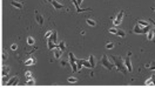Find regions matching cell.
Wrapping results in <instances>:
<instances>
[{
    "mask_svg": "<svg viewBox=\"0 0 155 88\" xmlns=\"http://www.w3.org/2000/svg\"><path fill=\"white\" fill-rule=\"evenodd\" d=\"M111 58L113 59L114 65H115L116 69L119 70V72H121V73H123V74H126V73L128 72L127 67H126V65H125V61H122L121 58H119V56H116V55H112Z\"/></svg>",
    "mask_w": 155,
    "mask_h": 88,
    "instance_id": "6da1fadb",
    "label": "cell"
},
{
    "mask_svg": "<svg viewBox=\"0 0 155 88\" xmlns=\"http://www.w3.org/2000/svg\"><path fill=\"white\" fill-rule=\"evenodd\" d=\"M101 64L103 65V67H106V69H108V70H112V69H113V67H114V65L109 61V59H108V56H107L106 54H103V55H102Z\"/></svg>",
    "mask_w": 155,
    "mask_h": 88,
    "instance_id": "7a4b0ae2",
    "label": "cell"
},
{
    "mask_svg": "<svg viewBox=\"0 0 155 88\" xmlns=\"http://www.w3.org/2000/svg\"><path fill=\"white\" fill-rule=\"evenodd\" d=\"M68 58H69V62H71V66H72L73 73L79 72V69H78V64H77L78 59L74 56V54H73V53H69V54H68Z\"/></svg>",
    "mask_w": 155,
    "mask_h": 88,
    "instance_id": "3957f363",
    "label": "cell"
},
{
    "mask_svg": "<svg viewBox=\"0 0 155 88\" xmlns=\"http://www.w3.org/2000/svg\"><path fill=\"white\" fill-rule=\"evenodd\" d=\"M77 64H78V69L79 70L82 68V66L87 67V68H93L92 65H91V62L88 60H77Z\"/></svg>",
    "mask_w": 155,
    "mask_h": 88,
    "instance_id": "277c9868",
    "label": "cell"
},
{
    "mask_svg": "<svg viewBox=\"0 0 155 88\" xmlns=\"http://www.w3.org/2000/svg\"><path fill=\"white\" fill-rule=\"evenodd\" d=\"M123 15H125V12H123V11H120V13L116 15L115 20H114V25H115V26L121 24V21H122V19H123Z\"/></svg>",
    "mask_w": 155,
    "mask_h": 88,
    "instance_id": "5b68a950",
    "label": "cell"
},
{
    "mask_svg": "<svg viewBox=\"0 0 155 88\" xmlns=\"http://www.w3.org/2000/svg\"><path fill=\"white\" fill-rule=\"evenodd\" d=\"M72 1H73V4L75 5V7H77V12H79V13H81V12H83V11H91L89 8H86V10H81V8H80V4H81L82 0H72Z\"/></svg>",
    "mask_w": 155,
    "mask_h": 88,
    "instance_id": "8992f818",
    "label": "cell"
},
{
    "mask_svg": "<svg viewBox=\"0 0 155 88\" xmlns=\"http://www.w3.org/2000/svg\"><path fill=\"white\" fill-rule=\"evenodd\" d=\"M125 65H126V67H127L128 72H132V70H133V67H132V62H131V58H129V55H127V58L125 59Z\"/></svg>",
    "mask_w": 155,
    "mask_h": 88,
    "instance_id": "52a82bcc",
    "label": "cell"
},
{
    "mask_svg": "<svg viewBox=\"0 0 155 88\" xmlns=\"http://www.w3.org/2000/svg\"><path fill=\"white\" fill-rule=\"evenodd\" d=\"M18 82H19V79H18L17 76H13V78H11V79H10V81L7 82V85H6V86H17V85H18Z\"/></svg>",
    "mask_w": 155,
    "mask_h": 88,
    "instance_id": "ba28073f",
    "label": "cell"
},
{
    "mask_svg": "<svg viewBox=\"0 0 155 88\" xmlns=\"http://www.w3.org/2000/svg\"><path fill=\"white\" fill-rule=\"evenodd\" d=\"M51 4L53 5V7H54L55 10H62V8H63V5H62V4H60V2H59V1H57V0H53Z\"/></svg>",
    "mask_w": 155,
    "mask_h": 88,
    "instance_id": "9c48e42d",
    "label": "cell"
},
{
    "mask_svg": "<svg viewBox=\"0 0 155 88\" xmlns=\"http://www.w3.org/2000/svg\"><path fill=\"white\" fill-rule=\"evenodd\" d=\"M145 83H146V86H155V75H152Z\"/></svg>",
    "mask_w": 155,
    "mask_h": 88,
    "instance_id": "30bf717a",
    "label": "cell"
},
{
    "mask_svg": "<svg viewBox=\"0 0 155 88\" xmlns=\"http://www.w3.org/2000/svg\"><path fill=\"white\" fill-rule=\"evenodd\" d=\"M35 20H37V22H38L39 25H42V24H44V17H42L39 12H35Z\"/></svg>",
    "mask_w": 155,
    "mask_h": 88,
    "instance_id": "8fae6325",
    "label": "cell"
},
{
    "mask_svg": "<svg viewBox=\"0 0 155 88\" xmlns=\"http://www.w3.org/2000/svg\"><path fill=\"white\" fill-rule=\"evenodd\" d=\"M133 32L136 33V34H142V33H143V27H141V26H139V25H135Z\"/></svg>",
    "mask_w": 155,
    "mask_h": 88,
    "instance_id": "7c38bea8",
    "label": "cell"
},
{
    "mask_svg": "<svg viewBox=\"0 0 155 88\" xmlns=\"http://www.w3.org/2000/svg\"><path fill=\"white\" fill-rule=\"evenodd\" d=\"M61 55H62V51L57 47V48H54V58H57V59H60L61 58Z\"/></svg>",
    "mask_w": 155,
    "mask_h": 88,
    "instance_id": "4fadbf2b",
    "label": "cell"
},
{
    "mask_svg": "<svg viewBox=\"0 0 155 88\" xmlns=\"http://www.w3.org/2000/svg\"><path fill=\"white\" fill-rule=\"evenodd\" d=\"M11 4H12V6H14V7H15V8H18V10H21V8L24 7L21 2H18V1H15V0L11 1Z\"/></svg>",
    "mask_w": 155,
    "mask_h": 88,
    "instance_id": "5bb4252c",
    "label": "cell"
},
{
    "mask_svg": "<svg viewBox=\"0 0 155 88\" xmlns=\"http://www.w3.org/2000/svg\"><path fill=\"white\" fill-rule=\"evenodd\" d=\"M10 70H11V68H10L8 66H4L2 69H1V75H2V76H4V75H8Z\"/></svg>",
    "mask_w": 155,
    "mask_h": 88,
    "instance_id": "9a60e30c",
    "label": "cell"
},
{
    "mask_svg": "<svg viewBox=\"0 0 155 88\" xmlns=\"http://www.w3.org/2000/svg\"><path fill=\"white\" fill-rule=\"evenodd\" d=\"M88 61L91 62V65H92V67L94 68V67H95V65H97V61H95V56H94L93 54H92V55L89 56V59H88Z\"/></svg>",
    "mask_w": 155,
    "mask_h": 88,
    "instance_id": "2e32d148",
    "label": "cell"
},
{
    "mask_svg": "<svg viewBox=\"0 0 155 88\" xmlns=\"http://www.w3.org/2000/svg\"><path fill=\"white\" fill-rule=\"evenodd\" d=\"M57 38H58V33H57V32H53V34L48 38V40H49V41H53V42L57 44Z\"/></svg>",
    "mask_w": 155,
    "mask_h": 88,
    "instance_id": "e0dca14e",
    "label": "cell"
},
{
    "mask_svg": "<svg viewBox=\"0 0 155 88\" xmlns=\"http://www.w3.org/2000/svg\"><path fill=\"white\" fill-rule=\"evenodd\" d=\"M146 68L147 69H150V70H155V61H152L149 64L146 65Z\"/></svg>",
    "mask_w": 155,
    "mask_h": 88,
    "instance_id": "ac0fdd59",
    "label": "cell"
},
{
    "mask_svg": "<svg viewBox=\"0 0 155 88\" xmlns=\"http://www.w3.org/2000/svg\"><path fill=\"white\" fill-rule=\"evenodd\" d=\"M34 62H35V60H34L33 58H29V59H27V60L25 61V65H26V66H32Z\"/></svg>",
    "mask_w": 155,
    "mask_h": 88,
    "instance_id": "d6986e66",
    "label": "cell"
},
{
    "mask_svg": "<svg viewBox=\"0 0 155 88\" xmlns=\"http://www.w3.org/2000/svg\"><path fill=\"white\" fill-rule=\"evenodd\" d=\"M154 35H155L154 31H152V29H150V31L147 33V39H148V40H153V39H154Z\"/></svg>",
    "mask_w": 155,
    "mask_h": 88,
    "instance_id": "ffe728a7",
    "label": "cell"
},
{
    "mask_svg": "<svg viewBox=\"0 0 155 88\" xmlns=\"http://www.w3.org/2000/svg\"><path fill=\"white\" fill-rule=\"evenodd\" d=\"M33 85H35V80L32 79V78H29V79L26 81V86H33Z\"/></svg>",
    "mask_w": 155,
    "mask_h": 88,
    "instance_id": "44dd1931",
    "label": "cell"
},
{
    "mask_svg": "<svg viewBox=\"0 0 155 88\" xmlns=\"http://www.w3.org/2000/svg\"><path fill=\"white\" fill-rule=\"evenodd\" d=\"M57 47H59V46H57V45H55V42H53V41H49V40H48V48H49V49H54V48H57Z\"/></svg>",
    "mask_w": 155,
    "mask_h": 88,
    "instance_id": "7402d4cb",
    "label": "cell"
},
{
    "mask_svg": "<svg viewBox=\"0 0 155 88\" xmlns=\"http://www.w3.org/2000/svg\"><path fill=\"white\" fill-rule=\"evenodd\" d=\"M116 35H119L120 38H125V36H126V32H125L123 29H117V33H116Z\"/></svg>",
    "mask_w": 155,
    "mask_h": 88,
    "instance_id": "603a6c76",
    "label": "cell"
},
{
    "mask_svg": "<svg viewBox=\"0 0 155 88\" xmlns=\"http://www.w3.org/2000/svg\"><path fill=\"white\" fill-rule=\"evenodd\" d=\"M86 21H87V24H88L89 26H93V27H94V26L97 25V22H95V20H93V19H87Z\"/></svg>",
    "mask_w": 155,
    "mask_h": 88,
    "instance_id": "cb8c5ba5",
    "label": "cell"
},
{
    "mask_svg": "<svg viewBox=\"0 0 155 88\" xmlns=\"http://www.w3.org/2000/svg\"><path fill=\"white\" fill-rule=\"evenodd\" d=\"M139 26H141V27H147V26H149V24L148 22H146V21H142V20H139V24H137Z\"/></svg>",
    "mask_w": 155,
    "mask_h": 88,
    "instance_id": "d4e9b609",
    "label": "cell"
},
{
    "mask_svg": "<svg viewBox=\"0 0 155 88\" xmlns=\"http://www.w3.org/2000/svg\"><path fill=\"white\" fill-rule=\"evenodd\" d=\"M10 81V78H8V75H4L2 76V85H7V82Z\"/></svg>",
    "mask_w": 155,
    "mask_h": 88,
    "instance_id": "484cf974",
    "label": "cell"
},
{
    "mask_svg": "<svg viewBox=\"0 0 155 88\" xmlns=\"http://www.w3.org/2000/svg\"><path fill=\"white\" fill-rule=\"evenodd\" d=\"M58 46H59V48H60V49H61L62 52H63V51L66 49V44H65L63 41H62V42H60V44H59Z\"/></svg>",
    "mask_w": 155,
    "mask_h": 88,
    "instance_id": "4316f807",
    "label": "cell"
},
{
    "mask_svg": "<svg viewBox=\"0 0 155 88\" xmlns=\"http://www.w3.org/2000/svg\"><path fill=\"white\" fill-rule=\"evenodd\" d=\"M27 44H28V45H31V46H32V45H34V39H33L32 36L27 38Z\"/></svg>",
    "mask_w": 155,
    "mask_h": 88,
    "instance_id": "83f0119b",
    "label": "cell"
},
{
    "mask_svg": "<svg viewBox=\"0 0 155 88\" xmlns=\"http://www.w3.org/2000/svg\"><path fill=\"white\" fill-rule=\"evenodd\" d=\"M113 46H114V44H113V42H108V44L106 45V48H107V49H112V48H113Z\"/></svg>",
    "mask_w": 155,
    "mask_h": 88,
    "instance_id": "f1b7e54d",
    "label": "cell"
},
{
    "mask_svg": "<svg viewBox=\"0 0 155 88\" xmlns=\"http://www.w3.org/2000/svg\"><path fill=\"white\" fill-rule=\"evenodd\" d=\"M109 32H111L112 34H116V33H117V29H116L115 27H112V28L109 29Z\"/></svg>",
    "mask_w": 155,
    "mask_h": 88,
    "instance_id": "f546056e",
    "label": "cell"
},
{
    "mask_svg": "<svg viewBox=\"0 0 155 88\" xmlns=\"http://www.w3.org/2000/svg\"><path fill=\"white\" fill-rule=\"evenodd\" d=\"M52 34H53V31H48V32L45 34V38H46V39H48V38H49Z\"/></svg>",
    "mask_w": 155,
    "mask_h": 88,
    "instance_id": "4dcf8cb0",
    "label": "cell"
},
{
    "mask_svg": "<svg viewBox=\"0 0 155 88\" xmlns=\"http://www.w3.org/2000/svg\"><path fill=\"white\" fill-rule=\"evenodd\" d=\"M77 78H68V82H77Z\"/></svg>",
    "mask_w": 155,
    "mask_h": 88,
    "instance_id": "1f68e13d",
    "label": "cell"
},
{
    "mask_svg": "<svg viewBox=\"0 0 155 88\" xmlns=\"http://www.w3.org/2000/svg\"><path fill=\"white\" fill-rule=\"evenodd\" d=\"M17 48H18V46H17L15 44H13V45L11 46V49H12V51H17Z\"/></svg>",
    "mask_w": 155,
    "mask_h": 88,
    "instance_id": "d6a6232c",
    "label": "cell"
},
{
    "mask_svg": "<svg viewBox=\"0 0 155 88\" xmlns=\"http://www.w3.org/2000/svg\"><path fill=\"white\" fill-rule=\"evenodd\" d=\"M25 75L27 76V79H29V78H32V73H31V72H26V73H25Z\"/></svg>",
    "mask_w": 155,
    "mask_h": 88,
    "instance_id": "836d02e7",
    "label": "cell"
},
{
    "mask_svg": "<svg viewBox=\"0 0 155 88\" xmlns=\"http://www.w3.org/2000/svg\"><path fill=\"white\" fill-rule=\"evenodd\" d=\"M1 58H2V61H5V60L7 59V54H6V53H2V55H1Z\"/></svg>",
    "mask_w": 155,
    "mask_h": 88,
    "instance_id": "e575fe53",
    "label": "cell"
},
{
    "mask_svg": "<svg viewBox=\"0 0 155 88\" xmlns=\"http://www.w3.org/2000/svg\"><path fill=\"white\" fill-rule=\"evenodd\" d=\"M67 65H68V64H67L66 61H61V66H62V67H66Z\"/></svg>",
    "mask_w": 155,
    "mask_h": 88,
    "instance_id": "d590c367",
    "label": "cell"
},
{
    "mask_svg": "<svg viewBox=\"0 0 155 88\" xmlns=\"http://www.w3.org/2000/svg\"><path fill=\"white\" fill-rule=\"evenodd\" d=\"M149 20H150V22H152V24L154 25V27H155V21H154V20H152V19H149Z\"/></svg>",
    "mask_w": 155,
    "mask_h": 88,
    "instance_id": "8d00e7d4",
    "label": "cell"
},
{
    "mask_svg": "<svg viewBox=\"0 0 155 88\" xmlns=\"http://www.w3.org/2000/svg\"><path fill=\"white\" fill-rule=\"evenodd\" d=\"M47 1H49V2H52V1H53V0H47Z\"/></svg>",
    "mask_w": 155,
    "mask_h": 88,
    "instance_id": "74e56055",
    "label": "cell"
}]
</instances>
